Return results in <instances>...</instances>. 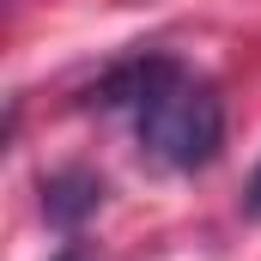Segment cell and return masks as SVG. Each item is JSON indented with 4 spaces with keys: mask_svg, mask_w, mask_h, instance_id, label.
<instances>
[{
    "mask_svg": "<svg viewBox=\"0 0 261 261\" xmlns=\"http://www.w3.org/2000/svg\"><path fill=\"white\" fill-rule=\"evenodd\" d=\"M91 103L128 110L146 158H158L164 170H206L225 146V97L176 55L116 61L91 85Z\"/></svg>",
    "mask_w": 261,
    "mask_h": 261,
    "instance_id": "6da1fadb",
    "label": "cell"
},
{
    "mask_svg": "<svg viewBox=\"0 0 261 261\" xmlns=\"http://www.w3.org/2000/svg\"><path fill=\"white\" fill-rule=\"evenodd\" d=\"M97 206H103V176H97V170L67 164V170H55V176H43V213H49V225L79 231Z\"/></svg>",
    "mask_w": 261,
    "mask_h": 261,
    "instance_id": "7a4b0ae2",
    "label": "cell"
},
{
    "mask_svg": "<svg viewBox=\"0 0 261 261\" xmlns=\"http://www.w3.org/2000/svg\"><path fill=\"white\" fill-rule=\"evenodd\" d=\"M243 213L261 219V164H255V176H249V189H243Z\"/></svg>",
    "mask_w": 261,
    "mask_h": 261,
    "instance_id": "3957f363",
    "label": "cell"
},
{
    "mask_svg": "<svg viewBox=\"0 0 261 261\" xmlns=\"http://www.w3.org/2000/svg\"><path fill=\"white\" fill-rule=\"evenodd\" d=\"M61 261H91V255H85V249H67V255H61Z\"/></svg>",
    "mask_w": 261,
    "mask_h": 261,
    "instance_id": "277c9868",
    "label": "cell"
}]
</instances>
